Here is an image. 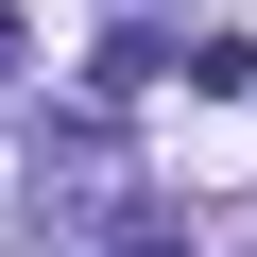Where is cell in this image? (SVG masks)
<instances>
[{
  "label": "cell",
  "instance_id": "1",
  "mask_svg": "<svg viewBox=\"0 0 257 257\" xmlns=\"http://www.w3.org/2000/svg\"><path fill=\"white\" fill-rule=\"evenodd\" d=\"M138 86H172V35H155V18H120V35H103V103H138Z\"/></svg>",
  "mask_w": 257,
  "mask_h": 257
}]
</instances>
